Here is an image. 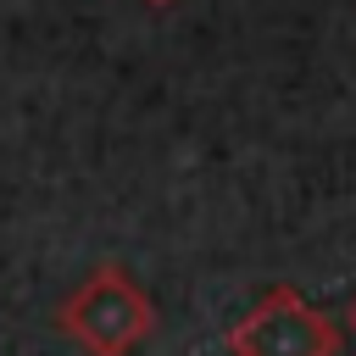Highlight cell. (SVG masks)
<instances>
[{
	"mask_svg": "<svg viewBox=\"0 0 356 356\" xmlns=\"http://www.w3.org/2000/svg\"><path fill=\"white\" fill-rule=\"evenodd\" d=\"M56 328L67 339H78L89 356H128L139 339H150L156 328V306L150 295L134 284V273L122 261H100L56 312Z\"/></svg>",
	"mask_w": 356,
	"mask_h": 356,
	"instance_id": "obj_1",
	"label": "cell"
},
{
	"mask_svg": "<svg viewBox=\"0 0 356 356\" xmlns=\"http://www.w3.org/2000/svg\"><path fill=\"white\" fill-rule=\"evenodd\" d=\"M228 356H339V328L300 289L273 284L228 328Z\"/></svg>",
	"mask_w": 356,
	"mask_h": 356,
	"instance_id": "obj_2",
	"label": "cell"
},
{
	"mask_svg": "<svg viewBox=\"0 0 356 356\" xmlns=\"http://www.w3.org/2000/svg\"><path fill=\"white\" fill-rule=\"evenodd\" d=\"M345 312H350V334H356V300H350V306H345Z\"/></svg>",
	"mask_w": 356,
	"mask_h": 356,
	"instance_id": "obj_3",
	"label": "cell"
},
{
	"mask_svg": "<svg viewBox=\"0 0 356 356\" xmlns=\"http://www.w3.org/2000/svg\"><path fill=\"white\" fill-rule=\"evenodd\" d=\"M145 6H172V0H145Z\"/></svg>",
	"mask_w": 356,
	"mask_h": 356,
	"instance_id": "obj_4",
	"label": "cell"
}]
</instances>
